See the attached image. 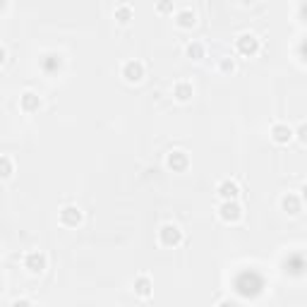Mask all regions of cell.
I'll list each match as a JSON object with an SVG mask.
<instances>
[{
  "label": "cell",
  "mask_w": 307,
  "mask_h": 307,
  "mask_svg": "<svg viewBox=\"0 0 307 307\" xmlns=\"http://www.w3.org/2000/svg\"><path fill=\"white\" fill-rule=\"evenodd\" d=\"M159 240H161V245H166V247H175V245L182 243V231L178 226H173V223H166V226H161V231H159Z\"/></svg>",
  "instance_id": "cell-1"
},
{
  "label": "cell",
  "mask_w": 307,
  "mask_h": 307,
  "mask_svg": "<svg viewBox=\"0 0 307 307\" xmlns=\"http://www.w3.org/2000/svg\"><path fill=\"white\" fill-rule=\"evenodd\" d=\"M235 48L243 55H254L259 51V39L254 36V34H250V31H245V34H240V36L235 39Z\"/></svg>",
  "instance_id": "cell-2"
},
{
  "label": "cell",
  "mask_w": 307,
  "mask_h": 307,
  "mask_svg": "<svg viewBox=\"0 0 307 307\" xmlns=\"http://www.w3.org/2000/svg\"><path fill=\"white\" fill-rule=\"evenodd\" d=\"M218 216H221V221H226V223H235L238 218L243 216V207L238 202H223L218 207Z\"/></svg>",
  "instance_id": "cell-3"
},
{
  "label": "cell",
  "mask_w": 307,
  "mask_h": 307,
  "mask_svg": "<svg viewBox=\"0 0 307 307\" xmlns=\"http://www.w3.org/2000/svg\"><path fill=\"white\" fill-rule=\"evenodd\" d=\"M123 77L127 82H139L144 77V65L139 63V60H127V63H123Z\"/></svg>",
  "instance_id": "cell-4"
},
{
  "label": "cell",
  "mask_w": 307,
  "mask_h": 307,
  "mask_svg": "<svg viewBox=\"0 0 307 307\" xmlns=\"http://www.w3.org/2000/svg\"><path fill=\"white\" fill-rule=\"evenodd\" d=\"M218 197L223 199V202H235V197L240 195V187H238V182L235 180H221L218 182Z\"/></svg>",
  "instance_id": "cell-5"
},
{
  "label": "cell",
  "mask_w": 307,
  "mask_h": 307,
  "mask_svg": "<svg viewBox=\"0 0 307 307\" xmlns=\"http://www.w3.org/2000/svg\"><path fill=\"white\" fill-rule=\"evenodd\" d=\"M24 266H27L31 274H41V271L46 269V254L44 252H27V257H24Z\"/></svg>",
  "instance_id": "cell-6"
},
{
  "label": "cell",
  "mask_w": 307,
  "mask_h": 307,
  "mask_svg": "<svg viewBox=\"0 0 307 307\" xmlns=\"http://www.w3.org/2000/svg\"><path fill=\"white\" fill-rule=\"evenodd\" d=\"M60 223L63 226H77V223H82V211L77 207H72V204L63 207L60 209Z\"/></svg>",
  "instance_id": "cell-7"
},
{
  "label": "cell",
  "mask_w": 307,
  "mask_h": 307,
  "mask_svg": "<svg viewBox=\"0 0 307 307\" xmlns=\"http://www.w3.org/2000/svg\"><path fill=\"white\" fill-rule=\"evenodd\" d=\"M271 139L276 144H288L293 139V130L288 125H283V123H276V125H271Z\"/></svg>",
  "instance_id": "cell-8"
},
{
  "label": "cell",
  "mask_w": 307,
  "mask_h": 307,
  "mask_svg": "<svg viewBox=\"0 0 307 307\" xmlns=\"http://www.w3.org/2000/svg\"><path fill=\"white\" fill-rule=\"evenodd\" d=\"M166 163H168V168H173V171H185V168H187V154L171 151L168 159H166Z\"/></svg>",
  "instance_id": "cell-9"
},
{
  "label": "cell",
  "mask_w": 307,
  "mask_h": 307,
  "mask_svg": "<svg viewBox=\"0 0 307 307\" xmlns=\"http://www.w3.org/2000/svg\"><path fill=\"white\" fill-rule=\"evenodd\" d=\"M19 103H22V110L34 113V110H39V106H41V99H39V94H34V91H24L22 99H19Z\"/></svg>",
  "instance_id": "cell-10"
},
{
  "label": "cell",
  "mask_w": 307,
  "mask_h": 307,
  "mask_svg": "<svg viewBox=\"0 0 307 307\" xmlns=\"http://www.w3.org/2000/svg\"><path fill=\"white\" fill-rule=\"evenodd\" d=\"M195 89H192L190 82H175V87H173V96L178 101H190Z\"/></svg>",
  "instance_id": "cell-11"
},
{
  "label": "cell",
  "mask_w": 307,
  "mask_h": 307,
  "mask_svg": "<svg viewBox=\"0 0 307 307\" xmlns=\"http://www.w3.org/2000/svg\"><path fill=\"white\" fill-rule=\"evenodd\" d=\"M175 22H178V27L190 29V27H195V22H197V15H195L190 8H185V10H180V12L175 15Z\"/></svg>",
  "instance_id": "cell-12"
},
{
  "label": "cell",
  "mask_w": 307,
  "mask_h": 307,
  "mask_svg": "<svg viewBox=\"0 0 307 307\" xmlns=\"http://www.w3.org/2000/svg\"><path fill=\"white\" fill-rule=\"evenodd\" d=\"M281 207H283V211H288L290 216H295L300 211V199L288 192V195H283V199H281Z\"/></svg>",
  "instance_id": "cell-13"
},
{
  "label": "cell",
  "mask_w": 307,
  "mask_h": 307,
  "mask_svg": "<svg viewBox=\"0 0 307 307\" xmlns=\"http://www.w3.org/2000/svg\"><path fill=\"white\" fill-rule=\"evenodd\" d=\"M135 293L139 298H149V295H151V281H149V276L135 279Z\"/></svg>",
  "instance_id": "cell-14"
},
{
  "label": "cell",
  "mask_w": 307,
  "mask_h": 307,
  "mask_svg": "<svg viewBox=\"0 0 307 307\" xmlns=\"http://www.w3.org/2000/svg\"><path fill=\"white\" fill-rule=\"evenodd\" d=\"M185 53H187V58H192V60H202V58H204V44H202V41H192V44L185 46Z\"/></svg>",
  "instance_id": "cell-15"
},
{
  "label": "cell",
  "mask_w": 307,
  "mask_h": 307,
  "mask_svg": "<svg viewBox=\"0 0 307 307\" xmlns=\"http://www.w3.org/2000/svg\"><path fill=\"white\" fill-rule=\"evenodd\" d=\"M116 19L118 22H130L132 19V8L127 5V3H120V5H116Z\"/></svg>",
  "instance_id": "cell-16"
},
{
  "label": "cell",
  "mask_w": 307,
  "mask_h": 307,
  "mask_svg": "<svg viewBox=\"0 0 307 307\" xmlns=\"http://www.w3.org/2000/svg\"><path fill=\"white\" fill-rule=\"evenodd\" d=\"M12 175V161L8 156H0V180H5Z\"/></svg>",
  "instance_id": "cell-17"
},
{
  "label": "cell",
  "mask_w": 307,
  "mask_h": 307,
  "mask_svg": "<svg viewBox=\"0 0 307 307\" xmlns=\"http://www.w3.org/2000/svg\"><path fill=\"white\" fill-rule=\"evenodd\" d=\"M221 70H223V72H233V70H235V63L231 60V58H223V60H221Z\"/></svg>",
  "instance_id": "cell-18"
},
{
  "label": "cell",
  "mask_w": 307,
  "mask_h": 307,
  "mask_svg": "<svg viewBox=\"0 0 307 307\" xmlns=\"http://www.w3.org/2000/svg\"><path fill=\"white\" fill-rule=\"evenodd\" d=\"M10 307H34V305H31V302H29V300L19 298V300H15V302H12V305H10Z\"/></svg>",
  "instance_id": "cell-19"
},
{
  "label": "cell",
  "mask_w": 307,
  "mask_h": 307,
  "mask_svg": "<svg viewBox=\"0 0 307 307\" xmlns=\"http://www.w3.org/2000/svg\"><path fill=\"white\" fill-rule=\"evenodd\" d=\"M218 307H240V302H235V300H221Z\"/></svg>",
  "instance_id": "cell-20"
},
{
  "label": "cell",
  "mask_w": 307,
  "mask_h": 307,
  "mask_svg": "<svg viewBox=\"0 0 307 307\" xmlns=\"http://www.w3.org/2000/svg\"><path fill=\"white\" fill-rule=\"evenodd\" d=\"M171 8H173L171 3H159V8L156 10H159V12H166V10H171Z\"/></svg>",
  "instance_id": "cell-21"
},
{
  "label": "cell",
  "mask_w": 307,
  "mask_h": 307,
  "mask_svg": "<svg viewBox=\"0 0 307 307\" xmlns=\"http://www.w3.org/2000/svg\"><path fill=\"white\" fill-rule=\"evenodd\" d=\"M5 63V48H3V46H0V65Z\"/></svg>",
  "instance_id": "cell-22"
}]
</instances>
